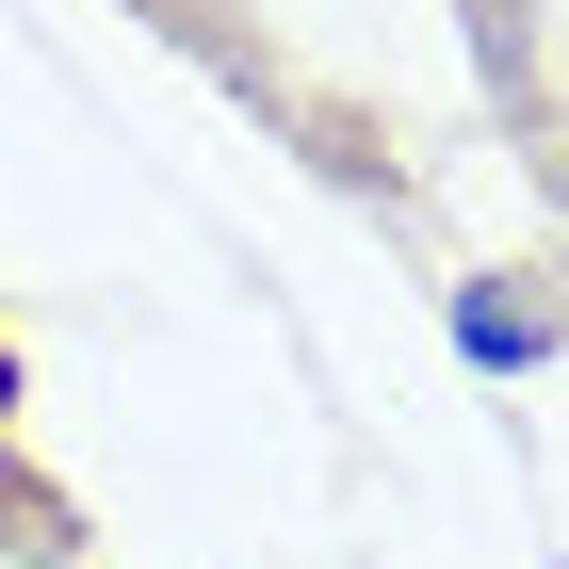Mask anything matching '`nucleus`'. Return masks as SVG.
<instances>
[{"mask_svg": "<svg viewBox=\"0 0 569 569\" xmlns=\"http://www.w3.org/2000/svg\"><path fill=\"white\" fill-rule=\"evenodd\" d=\"M456 342H472V358H537V342H553V326H537L521 293H472V309H456Z\"/></svg>", "mask_w": 569, "mask_h": 569, "instance_id": "1", "label": "nucleus"}]
</instances>
